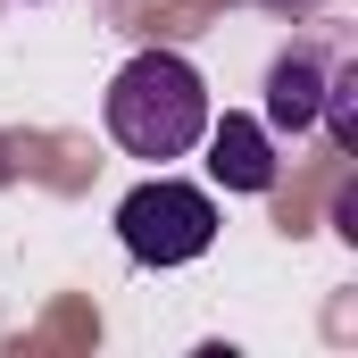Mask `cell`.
<instances>
[{"instance_id":"obj_2","label":"cell","mask_w":358,"mask_h":358,"mask_svg":"<svg viewBox=\"0 0 358 358\" xmlns=\"http://www.w3.org/2000/svg\"><path fill=\"white\" fill-rule=\"evenodd\" d=\"M117 242H125V259H142V267H192V259H208V242H217V200H208L200 183H176L159 167L150 183H134V192L117 200Z\"/></svg>"},{"instance_id":"obj_6","label":"cell","mask_w":358,"mask_h":358,"mask_svg":"<svg viewBox=\"0 0 358 358\" xmlns=\"http://www.w3.org/2000/svg\"><path fill=\"white\" fill-rule=\"evenodd\" d=\"M275 8H300V0H275Z\"/></svg>"},{"instance_id":"obj_3","label":"cell","mask_w":358,"mask_h":358,"mask_svg":"<svg viewBox=\"0 0 358 358\" xmlns=\"http://www.w3.org/2000/svg\"><path fill=\"white\" fill-rule=\"evenodd\" d=\"M334 59L342 50H317V42H300V50H283L267 67V134H308L317 125V108H325V76H334Z\"/></svg>"},{"instance_id":"obj_4","label":"cell","mask_w":358,"mask_h":358,"mask_svg":"<svg viewBox=\"0 0 358 358\" xmlns=\"http://www.w3.org/2000/svg\"><path fill=\"white\" fill-rule=\"evenodd\" d=\"M200 142H208V176L225 183V192H267L275 183V134L259 117H234L225 108V117H208Z\"/></svg>"},{"instance_id":"obj_1","label":"cell","mask_w":358,"mask_h":358,"mask_svg":"<svg viewBox=\"0 0 358 358\" xmlns=\"http://www.w3.org/2000/svg\"><path fill=\"white\" fill-rule=\"evenodd\" d=\"M100 117H108L117 150L167 167L183 150H200V134H208V84H200V67H192L183 50H134V59L108 76Z\"/></svg>"},{"instance_id":"obj_5","label":"cell","mask_w":358,"mask_h":358,"mask_svg":"<svg viewBox=\"0 0 358 358\" xmlns=\"http://www.w3.org/2000/svg\"><path fill=\"white\" fill-rule=\"evenodd\" d=\"M325 134H334V150H358V59L342 50L334 59V76H325Z\"/></svg>"}]
</instances>
